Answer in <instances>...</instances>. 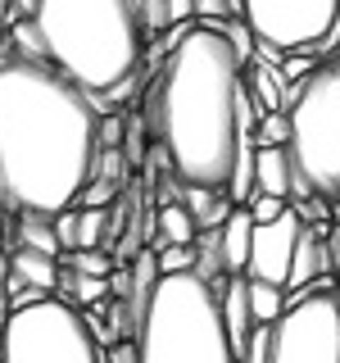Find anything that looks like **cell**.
I'll return each mask as SVG.
<instances>
[{
	"label": "cell",
	"mask_w": 340,
	"mask_h": 363,
	"mask_svg": "<svg viewBox=\"0 0 340 363\" xmlns=\"http://www.w3.org/2000/svg\"><path fill=\"white\" fill-rule=\"evenodd\" d=\"M245 91H249V100H254L259 113H286V91H290V82L281 77L277 64L254 60V64L245 68Z\"/></svg>",
	"instance_id": "obj_13"
},
{
	"label": "cell",
	"mask_w": 340,
	"mask_h": 363,
	"mask_svg": "<svg viewBox=\"0 0 340 363\" xmlns=\"http://www.w3.org/2000/svg\"><path fill=\"white\" fill-rule=\"evenodd\" d=\"M168 28H173L168 0H141V32H145V37H164Z\"/></svg>",
	"instance_id": "obj_23"
},
{
	"label": "cell",
	"mask_w": 340,
	"mask_h": 363,
	"mask_svg": "<svg viewBox=\"0 0 340 363\" xmlns=\"http://www.w3.org/2000/svg\"><path fill=\"white\" fill-rule=\"evenodd\" d=\"M290 204L286 200H277V196H254L249 200V218H254V227H264V223H272V218H281Z\"/></svg>",
	"instance_id": "obj_26"
},
{
	"label": "cell",
	"mask_w": 340,
	"mask_h": 363,
	"mask_svg": "<svg viewBox=\"0 0 340 363\" xmlns=\"http://www.w3.org/2000/svg\"><path fill=\"white\" fill-rule=\"evenodd\" d=\"M60 268L77 272V277H109L118 264H113L105 250H73V255H60Z\"/></svg>",
	"instance_id": "obj_20"
},
{
	"label": "cell",
	"mask_w": 340,
	"mask_h": 363,
	"mask_svg": "<svg viewBox=\"0 0 340 363\" xmlns=\"http://www.w3.org/2000/svg\"><path fill=\"white\" fill-rule=\"evenodd\" d=\"M154 255H159V272H164V277H177V272H191V268H196L191 245H164V250H154Z\"/></svg>",
	"instance_id": "obj_24"
},
{
	"label": "cell",
	"mask_w": 340,
	"mask_h": 363,
	"mask_svg": "<svg viewBox=\"0 0 340 363\" xmlns=\"http://www.w3.org/2000/svg\"><path fill=\"white\" fill-rule=\"evenodd\" d=\"M249 309H254V323L272 327L281 313H286V286H268V281H249Z\"/></svg>",
	"instance_id": "obj_19"
},
{
	"label": "cell",
	"mask_w": 340,
	"mask_h": 363,
	"mask_svg": "<svg viewBox=\"0 0 340 363\" xmlns=\"http://www.w3.org/2000/svg\"><path fill=\"white\" fill-rule=\"evenodd\" d=\"M254 109L245 91V64L218 28L196 23L186 41L159 64L145 96V132L164 150L177 186H232L241 155L254 145Z\"/></svg>",
	"instance_id": "obj_2"
},
{
	"label": "cell",
	"mask_w": 340,
	"mask_h": 363,
	"mask_svg": "<svg viewBox=\"0 0 340 363\" xmlns=\"http://www.w3.org/2000/svg\"><path fill=\"white\" fill-rule=\"evenodd\" d=\"M181 209L196 218L200 232H218L227 223V213H232V200L222 196V191H209V186H181Z\"/></svg>",
	"instance_id": "obj_15"
},
{
	"label": "cell",
	"mask_w": 340,
	"mask_h": 363,
	"mask_svg": "<svg viewBox=\"0 0 340 363\" xmlns=\"http://www.w3.org/2000/svg\"><path fill=\"white\" fill-rule=\"evenodd\" d=\"M218 241H222V272L227 277H245L249 241H254V218H249V209L227 213V223L218 227Z\"/></svg>",
	"instance_id": "obj_12"
},
{
	"label": "cell",
	"mask_w": 340,
	"mask_h": 363,
	"mask_svg": "<svg viewBox=\"0 0 340 363\" xmlns=\"http://www.w3.org/2000/svg\"><path fill=\"white\" fill-rule=\"evenodd\" d=\"M32 28L41 55L91 100H105L132 82L145 50L141 0H41Z\"/></svg>",
	"instance_id": "obj_3"
},
{
	"label": "cell",
	"mask_w": 340,
	"mask_h": 363,
	"mask_svg": "<svg viewBox=\"0 0 340 363\" xmlns=\"http://www.w3.org/2000/svg\"><path fill=\"white\" fill-rule=\"evenodd\" d=\"M268 363H340V286L300 291L286 300V313L272 323Z\"/></svg>",
	"instance_id": "obj_8"
},
{
	"label": "cell",
	"mask_w": 340,
	"mask_h": 363,
	"mask_svg": "<svg viewBox=\"0 0 340 363\" xmlns=\"http://www.w3.org/2000/svg\"><path fill=\"white\" fill-rule=\"evenodd\" d=\"M254 191L259 196H277L286 204L300 196V177H295L286 145H254Z\"/></svg>",
	"instance_id": "obj_11"
},
{
	"label": "cell",
	"mask_w": 340,
	"mask_h": 363,
	"mask_svg": "<svg viewBox=\"0 0 340 363\" xmlns=\"http://www.w3.org/2000/svg\"><path fill=\"white\" fill-rule=\"evenodd\" d=\"M268 354H272V327L259 323L254 336H249V345H245V354L236 359V363H268Z\"/></svg>",
	"instance_id": "obj_25"
},
{
	"label": "cell",
	"mask_w": 340,
	"mask_h": 363,
	"mask_svg": "<svg viewBox=\"0 0 340 363\" xmlns=\"http://www.w3.org/2000/svg\"><path fill=\"white\" fill-rule=\"evenodd\" d=\"M327 272H340V223H332L327 232Z\"/></svg>",
	"instance_id": "obj_30"
},
{
	"label": "cell",
	"mask_w": 340,
	"mask_h": 363,
	"mask_svg": "<svg viewBox=\"0 0 340 363\" xmlns=\"http://www.w3.org/2000/svg\"><path fill=\"white\" fill-rule=\"evenodd\" d=\"M0 363H105V354L82 309L60 295H45L28 309H9Z\"/></svg>",
	"instance_id": "obj_6"
},
{
	"label": "cell",
	"mask_w": 340,
	"mask_h": 363,
	"mask_svg": "<svg viewBox=\"0 0 340 363\" xmlns=\"http://www.w3.org/2000/svg\"><path fill=\"white\" fill-rule=\"evenodd\" d=\"M132 340L141 363H236L218 291L196 272L159 277Z\"/></svg>",
	"instance_id": "obj_4"
},
{
	"label": "cell",
	"mask_w": 340,
	"mask_h": 363,
	"mask_svg": "<svg viewBox=\"0 0 340 363\" xmlns=\"http://www.w3.org/2000/svg\"><path fill=\"white\" fill-rule=\"evenodd\" d=\"M191 255H196V277L200 281H209V286H218V281L227 277L222 272V241H218V232H200L196 236V245H191Z\"/></svg>",
	"instance_id": "obj_18"
},
{
	"label": "cell",
	"mask_w": 340,
	"mask_h": 363,
	"mask_svg": "<svg viewBox=\"0 0 340 363\" xmlns=\"http://www.w3.org/2000/svg\"><path fill=\"white\" fill-rule=\"evenodd\" d=\"M100 100L32 60H0V209H77L100 164Z\"/></svg>",
	"instance_id": "obj_1"
},
{
	"label": "cell",
	"mask_w": 340,
	"mask_h": 363,
	"mask_svg": "<svg viewBox=\"0 0 340 363\" xmlns=\"http://www.w3.org/2000/svg\"><path fill=\"white\" fill-rule=\"evenodd\" d=\"M300 232H304V223H300V213H295V209H286L281 218H272V223H264V227H254L245 277H249V281H268V286H286Z\"/></svg>",
	"instance_id": "obj_9"
},
{
	"label": "cell",
	"mask_w": 340,
	"mask_h": 363,
	"mask_svg": "<svg viewBox=\"0 0 340 363\" xmlns=\"http://www.w3.org/2000/svg\"><path fill=\"white\" fill-rule=\"evenodd\" d=\"M109 241V209H77V250H100Z\"/></svg>",
	"instance_id": "obj_21"
},
{
	"label": "cell",
	"mask_w": 340,
	"mask_h": 363,
	"mask_svg": "<svg viewBox=\"0 0 340 363\" xmlns=\"http://www.w3.org/2000/svg\"><path fill=\"white\" fill-rule=\"evenodd\" d=\"M213 291H218V304H222V327H227V340H232V354L241 359L259 327L254 309H249V277H222Z\"/></svg>",
	"instance_id": "obj_10"
},
{
	"label": "cell",
	"mask_w": 340,
	"mask_h": 363,
	"mask_svg": "<svg viewBox=\"0 0 340 363\" xmlns=\"http://www.w3.org/2000/svg\"><path fill=\"white\" fill-rule=\"evenodd\" d=\"M222 18H232L227 0H196V23H204V28H218Z\"/></svg>",
	"instance_id": "obj_29"
},
{
	"label": "cell",
	"mask_w": 340,
	"mask_h": 363,
	"mask_svg": "<svg viewBox=\"0 0 340 363\" xmlns=\"http://www.w3.org/2000/svg\"><path fill=\"white\" fill-rule=\"evenodd\" d=\"M286 123H290V164L300 177L295 204L322 196L340 200V50H332L304 82L286 91Z\"/></svg>",
	"instance_id": "obj_5"
},
{
	"label": "cell",
	"mask_w": 340,
	"mask_h": 363,
	"mask_svg": "<svg viewBox=\"0 0 340 363\" xmlns=\"http://www.w3.org/2000/svg\"><path fill=\"white\" fill-rule=\"evenodd\" d=\"M168 14L173 23H196V0H168Z\"/></svg>",
	"instance_id": "obj_31"
},
{
	"label": "cell",
	"mask_w": 340,
	"mask_h": 363,
	"mask_svg": "<svg viewBox=\"0 0 340 363\" xmlns=\"http://www.w3.org/2000/svg\"><path fill=\"white\" fill-rule=\"evenodd\" d=\"M317 64H322L317 55H286V60H281V77L295 86V82H304V77H309Z\"/></svg>",
	"instance_id": "obj_27"
},
{
	"label": "cell",
	"mask_w": 340,
	"mask_h": 363,
	"mask_svg": "<svg viewBox=\"0 0 340 363\" xmlns=\"http://www.w3.org/2000/svg\"><path fill=\"white\" fill-rule=\"evenodd\" d=\"M290 141V123L286 113H264L254 123V145H286Z\"/></svg>",
	"instance_id": "obj_22"
},
{
	"label": "cell",
	"mask_w": 340,
	"mask_h": 363,
	"mask_svg": "<svg viewBox=\"0 0 340 363\" xmlns=\"http://www.w3.org/2000/svg\"><path fill=\"white\" fill-rule=\"evenodd\" d=\"M9 272H14V277H23L28 286L45 291V295L60 291V259L37 255V250H28V245H14V250H9Z\"/></svg>",
	"instance_id": "obj_14"
},
{
	"label": "cell",
	"mask_w": 340,
	"mask_h": 363,
	"mask_svg": "<svg viewBox=\"0 0 340 363\" xmlns=\"http://www.w3.org/2000/svg\"><path fill=\"white\" fill-rule=\"evenodd\" d=\"M154 250H164V245H196V236H200V227L196 218H191L181 204H164V209L154 213Z\"/></svg>",
	"instance_id": "obj_16"
},
{
	"label": "cell",
	"mask_w": 340,
	"mask_h": 363,
	"mask_svg": "<svg viewBox=\"0 0 340 363\" xmlns=\"http://www.w3.org/2000/svg\"><path fill=\"white\" fill-rule=\"evenodd\" d=\"M245 28L254 45H272L281 55H317L340 50V0H245Z\"/></svg>",
	"instance_id": "obj_7"
},
{
	"label": "cell",
	"mask_w": 340,
	"mask_h": 363,
	"mask_svg": "<svg viewBox=\"0 0 340 363\" xmlns=\"http://www.w3.org/2000/svg\"><path fill=\"white\" fill-rule=\"evenodd\" d=\"M55 236H60V250H64V255H73V250H77V209L55 213Z\"/></svg>",
	"instance_id": "obj_28"
},
{
	"label": "cell",
	"mask_w": 340,
	"mask_h": 363,
	"mask_svg": "<svg viewBox=\"0 0 340 363\" xmlns=\"http://www.w3.org/2000/svg\"><path fill=\"white\" fill-rule=\"evenodd\" d=\"M18 245L37 250V255L60 259V236H55V218L50 213H18Z\"/></svg>",
	"instance_id": "obj_17"
}]
</instances>
